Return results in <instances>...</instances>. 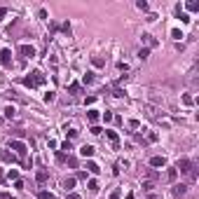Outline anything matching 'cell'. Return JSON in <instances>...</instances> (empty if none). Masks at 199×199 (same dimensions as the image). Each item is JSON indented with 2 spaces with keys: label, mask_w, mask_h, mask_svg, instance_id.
Segmentation results:
<instances>
[{
  "label": "cell",
  "mask_w": 199,
  "mask_h": 199,
  "mask_svg": "<svg viewBox=\"0 0 199 199\" xmlns=\"http://www.w3.org/2000/svg\"><path fill=\"white\" fill-rule=\"evenodd\" d=\"M178 169H181V173H190V178H192V181L197 178V171H194V164H192L190 159H181V162H178Z\"/></svg>",
  "instance_id": "6da1fadb"
},
{
  "label": "cell",
  "mask_w": 199,
  "mask_h": 199,
  "mask_svg": "<svg viewBox=\"0 0 199 199\" xmlns=\"http://www.w3.org/2000/svg\"><path fill=\"white\" fill-rule=\"evenodd\" d=\"M42 82H45V75H42L40 70H35V73H33V77H26V80H24V84L35 87V84H42Z\"/></svg>",
  "instance_id": "7a4b0ae2"
},
{
  "label": "cell",
  "mask_w": 199,
  "mask_h": 199,
  "mask_svg": "<svg viewBox=\"0 0 199 199\" xmlns=\"http://www.w3.org/2000/svg\"><path fill=\"white\" fill-rule=\"evenodd\" d=\"M9 145H12V150H14L17 155H21V157L26 155V145H24V143H19V141H12Z\"/></svg>",
  "instance_id": "3957f363"
},
{
  "label": "cell",
  "mask_w": 199,
  "mask_h": 199,
  "mask_svg": "<svg viewBox=\"0 0 199 199\" xmlns=\"http://www.w3.org/2000/svg\"><path fill=\"white\" fill-rule=\"evenodd\" d=\"M19 54H24L26 59H31V56L35 54V49H33L31 45H21V47H19Z\"/></svg>",
  "instance_id": "277c9868"
},
{
  "label": "cell",
  "mask_w": 199,
  "mask_h": 199,
  "mask_svg": "<svg viewBox=\"0 0 199 199\" xmlns=\"http://www.w3.org/2000/svg\"><path fill=\"white\" fill-rule=\"evenodd\" d=\"M106 136H108V138H110V143H113V148H115V150H117V148H119L117 134H115V131H106Z\"/></svg>",
  "instance_id": "5b68a950"
},
{
  "label": "cell",
  "mask_w": 199,
  "mask_h": 199,
  "mask_svg": "<svg viewBox=\"0 0 199 199\" xmlns=\"http://www.w3.org/2000/svg\"><path fill=\"white\" fill-rule=\"evenodd\" d=\"M80 152H82V157H91V155H94V145H84Z\"/></svg>",
  "instance_id": "8992f818"
},
{
  "label": "cell",
  "mask_w": 199,
  "mask_h": 199,
  "mask_svg": "<svg viewBox=\"0 0 199 199\" xmlns=\"http://www.w3.org/2000/svg\"><path fill=\"white\" fill-rule=\"evenodd\" d=\"M150 164H152V166H164V164H166V159H164V157H152V159H150Z\"/></svg>",
  "instance_id": "52a82bcc"
},
{
  "label": "cell",
  "mask_w": 199,
  "mask_h": 199,
  "mask_svg": "<svg viewBox=\"0 0 199 199\" xmlns=\"http://www.w3.org/2000/svg\"><path fill=\"white\" fill-rule=\"evenodd\" d=\"M185 190H188L185 185H176V188H173V194H176V197H181V194H185Z\"/></svg>",
  "instance_id": "ba28073f"
},
{
  "label": "cell",
  "mask_w": 199,
  "mask_h": 199,
  "mask_svg": "<svg viewBox=\"0 0 199 199\" xmlns=\"http://www.w3.org/2000/svg\"><path fill=\"white\" fill-rule=\"evenodd\" d=\"M82 82H84V84H91V82H94V73H87V75L82 77Z\"/></svg>",
  "instance_id": "9c48e42d"
},
{
  "label": "cell",
  "mask_w": 199,
  "mask_h": 199,
  "mask_svg": "<svg viewBox=\"0 0 199 199\" xmlns=\"http://www.w3.org/2000/svg\"><path fill=\"white\" fill-rule=\"evenodd\" d=\"M47 178H49V173H47V171H38V181H40V183H45Z\"/></svg>",
  "instance_id": "30bf717a"
},
{
  "label": "cell",
  "mask_w": 199,
  "mask_h": 199,
  "mask_svg": "<svg viewBox=\"0 0 199 199\" xmlns=\"http://www.w3.org/2000/svg\"><path fill=\"white\" fill-rule=\"evenodd\" d=\"M176 176H178V171H176V169H169V173H166V178H169V181H176Z\"/></svg>",
  "instance_id": "8fae6325"
},
{
  "label": "cell",
  "mask_w": 199,
  "mask_h": 199,
  "mask_svg": "<svg viewBox=\"0 0 199 199\" xmlns=\"http://www.w3.org/2000/svg\"><path fill=\"white\" fill-rule=\"evenodd\" d=\"M87 169H89L91 173H99V171H101V169H99V166H96L94 162H89V164H87Z\"/></svg>",
  "instance_id": "7c38bea8"
},
{
  "label": "cell",
  "mask_w": 199,
  "mask_h": 199,
  "mask_svg": "<svg viewBox=\"0 0 199 199\" xmlns=\"http://www.w3.org/2000/svg\"><path fill=\"white\" fill-rule=\"evenodd\" d=\"M0 61H9V52H7V49L0 52Z\"/></svg>",
  "instance_id": "4fadbf2b"
},
{
  "label": "cell",
  "mask_w": 199,
  "mask_h": 199,
  "mask_svg": "<svg viewBox=\"0 0 199 199\" xmlns=\"http://www.w3.org/2000/svg\"><path fill=\"white\" fill-rule=\"evenodd\" d=\"M148 54H150L148 49H141V52H138V59H141V61H145V59H148Z\"/></svg>",
  "instance_id": "5bb4252c"
},
{
  "label": "cell",
  "mask_w": 199,
  "mask_h": 199,
  "mask_svg": "<svg viewBox=\"0 0 199 199\" xmlns=\"http://www.w3.org/2000/svg\"><path fill=\"white\" fill-rule=\"evenodd\" d=\"M99 119V113L96 110H89V122H96Z\"/></svg>",
  "instance_id": "9a60e30c"
},
{
  "label": "cell",
  "mask_w": 199,
  "mask_h": 199,
  "mask_svg": "<svg viewBox=\"0 0 199 199\" xmlns=\"http://www.w3.org/2000/svg\"><path fill=\"white\" fill-rule=\"evenodd\" d=\"M64 185H66V190H70L73 185H75V178H66V183H64Z\"/></svg>",
  "instance_id": "2e32d148"
},
{
  "label": "cell",
  "mask_w": 199,
  "mask_h": 199,
  "mask_svg": "<svg viewBox=\"0 0 199 199\" xmlns=\"http://www.w3.org/2000/svg\"><path fill=\"white\" fill-rule=\"evenodd\" d=\"M0 159H2V162H9L12 157H9V152H5V150H2V152H0Z\"/></svg>",
  "instance_id": "e0dca14e"
},
{
  "label": "cell",
  "mask_w": 199,
  "mask_h": 199,
  "mask_svg": "<svg viewBox=\"0 0 199 199\" xmlns=\"http://www.w3.org/2000/svg\"><path fill=\"white\" fill-rule=\"evenodd\" d=\"M5 115H7V117H14V108H12V106H7V108H5Z\"/></svg>",
  "instance_id": "ac0fdd59"
},
{
  "label": "cell",
  "mask_w": 199,
  "mask_h": 199,
  "mask_svg": "<svg viewBox=\"0 0 199 199\" xmlns=\"http://www.w3.org/2000/svg\"><path fill=\"white\" fill-rule=\"evenodd\" d=\"M89 190L96 192V190H99V183H96V181H89Z\"/></svg>",
  "instance_id": "d6986e66"
},
{
  "label": "cell",
  "mask_w": 199,
  "mask_h": 199,
  "mask_svg": "<svg viewBox=\"0 0 199 199\" xmlns=\"http://www.w3.org/2000/svg\"><path fill=\"white\" fill-rule=\"evenodd\" d=\"M45 101H47V103H52V101H54V91H49V94H45Z\"/></svg>",
  "instance_id": "ffe728a7"
},
{
  "label": "cell",
  "mask_w": 199,
  "mask_h": 199,
  "mask_svg": "<svg viewBox=\"0 0 199 199\" xmlns=\"http://www.w3.org/2000/svg\"><path fill=\"white\" fill-rule=\"evenodd\" d=\"M40 199H54V197H52V192H40Z\"/></svg>",
  "instance_id": "44dd1931"
},
{
  "label": "cell",
  "mask_w": 199,
  "mask_h": 199,
  "mask_svg": "<svg viewBox=\"0 0 199 199\" xmlns=\"http://www.w3.org/2000/svg\"><path fill=\"white\" fill-rule=\"evenodd\" d=\"M68 199H80V194H68Z\"/></svg>",
  "instance_id": "7402d4cb"
}]
</instances>
